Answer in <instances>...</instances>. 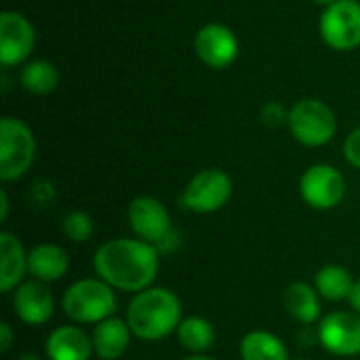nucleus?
I'll return each instance as SVG.
<instances>
[{
	"instance_id": "6e6552de",
	"label": "nucleus",
	"mask_w": 360,
	"mask_h": 360,
	"mask_svg": "<svg viewBox=\"0 0 360 360\" xmlns=\"http://www.w3.org/2000/svg\"><path fill=\"white\" fill-rule=\"evenodd\" d=\"M319 32L323 42L340 53H348L360 46V2L359 0H335L325 6Z\"/></svg>"
},
{
	"instance_id": "393cba45",
	"label": "nucleus",
	"mask_w": 360,
	"mask_h": 360,
	"mask_svg": "<svg viewBox=\"0 0 360 360\" xmlns=\"http://www.w3.org/2000/svg\"><path fill=\"white\" fill-rule=\"evenodd\" d=\"M344 158L360 171V127H356L344 141Z\"/></svg>"
},
{
	"instance_id": "9d476101",
	"label": "nucleus",
	"mask_w": 360,
	"mask_h": 360,
	"mask_svg": "<svg viewBox=\"0 0 360 360\" xmlns=\"http://www.w3.org/2000/svg\"><path fill=\"white\" fill-rule=\"evenodd\" d=\"M36 46V30L32 21L17 11L0 13V63L4 70L30 61Z\"/></svg>"
},
{
	"instance_id": "423d86ee",
	"label": "nucleus",
	"mask_w": 360,
	"mask_h": 360,
	"mask_svg": "<svg viewBox=\"0 0 360 360\" xmlns=\"http://www.w3.org/2000/svg\"><path fill=\"white\" fill-rule=\"evenodd\" d=\"M36 137L32 129L15 118H0V179L4 184L17 181L32 169L36 160Z\"/></svg>"
},
{
	"instance_id": "a878e982",
	"label": "nucleus",
	"mask_w": 360,
	"mask_h": 360,
	"mask_svg": "<svg viewBox=\"0 0 360 360\" xmlns=\"http://www.w3.org/2000/svg\"><path fill=\"white\" fill-rule=\"evenodd\" d=\"M13 342H15L13 327L8 323H0V352L6 354L13 348Z\"/></svg>"
},
{
	"instance_id": "f03ea898",
	"label": "nucleus",
	"mask_w": 360,
	"mask_h": 360,
	"mask_svg": "<svg viewBox=\"0 0 360 360\" xmlns=\"http://www.w3.org/2000/svg\"><path fill=\"white\" fill-rule=\"evenodd\" d=\"M184 321L181 300L165 287H150L133 295L127 308V323L133 335L141 342H160Z\"/></svg>"
},
{
	"instance_id": "20e7f679",
	"label": "nucleus",
	"mask_w": 360,
	"mask_h": 360,
	"mask_svg": "<svg viewBox=\"0 0 360 360\" xmlns=\"http://www.w3.org/2000/svg\"><path fill=\"white\" fill-rule=\"evenodd\" d=\"M295 141L306 148H323L338 133V116L329 103L316 97H304L289 108L287 122Z\"/></svg>"
},
{
	"instance_id": "6ab92c4d",
	"label": "nucleus",
	"mask_w": 360,
	"mask_h": 360,
	"mask_svg": "<svg viewBox=\"0 0 360 360\" xmlns=\"http://www.w3.org/2000/svg\"><path fill=\"white\" fill-rule=\"evenodd\" d=\"M59 70L53 61L46 59H30L19 70V84L30 95H51L59 86Z\"/></svg>"
},
{
	"instance_id": "7c9ffc66",
	"label": "nucleus",
	"mask_w": 360,
	"mask_h": 360,
	"mask_svg": "<svg viewBox=\"0 0 360 360\" xmlns=\"http://www.w3.org/2000/svg\"><path fill=\"white\" fill-rule=\"evenodd\" d=\"M314 4H321V6H329V4H333L335 0H312Z\"/></svg>"
},
{
	"instance_id": "bb28decb",
	"label": "nucleus",
	"mask_w": 360,
	"mask_h": 360,
	"mask_svg": "<svg viewBox=\"0 0 360 360\" xmlns=\"http://www.w3.org/2000/svg\"><path fill=\"white\" fill-rule=\"evenodd\" d=\"M348 302H350L352 310H354L356 314H360V278L354 283V289H352V293H350Z\"/></svg>"
},
{
	"instance_id": "ddd939ff",
	"label": "nucleus",
	"mask_w": 360,
	"mask_h": 360,
	"mask_svg": "<svg viewBox=\"0 0 360 360\" xmlns=\"http://www.w3.org/2000/svg\"><path fill=\"white\" fill-rule=\"evenodd\" d=\"M13 310L15 316L27 327H42L53 319L55 300L46 283L25 281L13 293Z\"/></svg>"
},
{
	"instance_id": "1a4fd4ad",
	"label": "nucleus",
	"mask_w": 360,
	"mask_h": 360,
	"mask_svg": "<svg viewBox=\"0 0 360 360\" xmlns=\"http://www.w3.org/2000/svg\"><path fill=\"white\" fill-rule=\"evenodd\" d=\"M300 196L310 209L331 211L346 196V179L333 165H312L300 177Z\"/></svg>"
},
{
	"instance_id": "b1692460",
	"label": "nucleus",
	"mask_w": 360,
	"mask_h": 360,
	"mask_svg": "<svg viewBox=\"0 0 360 360\" xmlns=\"http://www.w3.org/2000/svg\"><path fill=\"white\" fill-rule=\"evenodd\" d=\"M259 118H262V122L266 127L276 129V127H283V124L289 122V110L278 101H268V103H264V108L259 112Z\"/></svg>"
},
{
	"instance_id": "4468645a",
	"label": "nucleus",
	"mask_w": 360,
	"mask_h": 360,
	"mask_svg": "<svg viewBox=\"0 0 360 360\" xmlns=\"http://www.w3.org/2000/svg\"><path fill=\"white\" fill-rule=\"evenodd\" d=\"M44 354L49 360H89L95 354L93 340L78 325H61L49 333Z\"/></svg>"
},
{
	"instance_id": "f8f14e48",
	"label": "nucleus",
	"mask_w": 360,
	"mask_h": 360,
	"mask_svg": "<svg viewBox=\"0 0 360 360\" xmlns=\"http://www.w3.org/2000/svg\"><path fill=\"white\" fill-rule=\"evenodd\" d=\"M319 342L333 356H359L360 354V314L356 312H331L319 323Z\"/></svg>"
},
{
	"instance_id": "f257e3e1",
	"label": "nucleus",
	"mask_w": 360,
	"mask_h": 360,
	"mask_svg": "<svg viewBox=\"0 0 360 360\" xmlns=\"http://www.w3.org/2000/svg\"><path fill=\"white\" fill-rule=\"evenodd\" d=\"M95 276L116 291L139 293L154 287L160 270V251L139 238H112L93 255Z\"/></svg>"
},
{
	"instance_id": "a211bd4d",
	"label": "nucleus",
	"mask_w": 360,
	"mask_h": 360,
	"mask_svg": "<svg viewBox=\"0 0 360 360\" xmlns=\"http://www.w3.org/2000/svg\"><path fill=\"white\" fill-rule=\"evenodd\" d=\"M285 310L300 325H314L321 319V295L308 283H293L285 291Z\"/></svg>"
},
{
	"instance_id": "7ed1b4c3",
	"label": "nucleus",
	"mask_w": 360,
	"mask_h": 360,
	"mask_svg": "<svg viewBox=\"0 0 360 360\" xmlns=\"http://www.w3.org/2000/svg\"><path fill=\"white\" fill-rule=\"evenodd\" d=\"M61 310L74 325H99L116 316V289L101 278H80L65 289Z\"/></svg>"
},
{
	"instance_id": "f3484780",
	"label": "nucleus",
	"mask_w": 360,
	"mask_h": 360,
	"mask_svg": "<svg viewBox=\"0 0 360 360\" xmlns=\"http://www.w3.org/2000/svg\"><path fill=\"white\" fill-rule=\"evenodd\" d=\"M27 272V251L23 249L21 240L11 234H0V291L11 293L21 283H25Z\"/></svg>"
},
{
	"instance_id": "9b49d317",
	"label": "nucleus",
	"mask_w": 360,
	"mask_h": 360,
	"mask_svg": "<svg viewBox=\"0 0 360 360\" xmlns=\"http://www.w3.org/2000/svg\"><path fill=\"white\" fill-rule=\"evenodd\" d=\"M238 38L224 23H207L194 36L196 57L211 70H226L238 57Z\"/></svg>"
},
{
	"instance_id": "39448f33",
	"label": "nucleus",
	"mask_w": 360,
	"mask_h": 360,
	"mask_svg": "<svg viewBox=\"0 0 360 360\" xmlns=\"http://www.w3.org/2000/svg\"><path fill=\"white\" fill-rule=\"evenodd\" d=\"M127 221L135 238L154 245L160 255L171 253L177 245V234L171 224L169 209L154 196H137L127 209Z\"/></svg>"
},
{
	"instance_id": "5701e85b",
	"label": "nucleus",
	"mask_w": 360,
	"mask_h": 360,
	"mask_svg": "<svg viewBox=\"0 0 360 360\" xmlns=\"http://www.w3.org/2000/svg\"><path fill=\"white\" fill-rule=\"evenodd\" d=\"M61 232L65 238H70L72 243H86L93 238L95 234V224L91 219L89 213L84 211H70L63 219H61Z\"/></svg>"
},
{
	"instance_id": "cd10ccee",
	"label": "nucleus",
	"mask_w": 360,
	"mask_h": 360,
	"mask_svg": "<svg viewBox=\"0 0 360 360\" xmlns=\"http://www.w3.org/2000/svg\"><path fill=\"white\" fill-rule=\"evenodd\" d=\"M8 217V194L6 190H0V221H6Z\"/></svg>"
},
{
	"instance_id": "dca6fc26",
	"label": "nucleus",
	"mask_w": 360,
	"mask_h": 360,
	"mask_svg": "<svg viewBox=\"0 0 360 360\" xmlns=\"http://www.w3.org/2000/svg\"><path fill=\"white\" fill-rule=\"evenodd\" d=\"M133 331L127 323V319L112 316L99 325H95L91 340H93V352L99 360H118L127 352L131 344Z\"/></svg>"
},
{
	"instance_id": "c85d7f7f",
	"label": "nucleus",
	"mask_w": 360,
	"mask_h": 360,
	"mask_svg": "<svg viewBox=\"0 0 360 360\" xmlns=\"http://www.w3.org/2000/svg\"><path fill=\"white\" fill-rule=\"evenodd\" d=\"M17 360H42V359H40L38 354H34V352H23V354H21Z\"/></svg>"
},
{
	"instance_id": "412c9836",
	"label": "nucleus",
	"mask_w": 360,
	"mask_h": 360,
	"mask_svg": "<svg viewBox=\"0 0 360 360\" xmlns=\"http://www.w3.org/2000/svg\"><path fill=\"white\" fill-rule=\"evenodd\" d=\"M240 359L243 360H289L287 344L264 329H255L247 333L240 342Z\"/></svg>"
},
{
	"instance_id": "aec40b11",
	"label": "nucleus",
	"mask_w": 360,
	"mask_h": 360,
	"mask_svg": "<svg viewBox=\"0 0 360 360\" xmlns=\"http://www.w3.org/2000/svg\"><path fill=\"white\" fill-rule=\"evenodd\" d=\"M354 276L348 268L338 266V264H329L323 266L316 274H314V289L319 291V295L327 302H344L350 297L352 289H354Z\"/></svg>"
},
{
	"instance_id": "0eeeda50",
	"label": "nucleus",
	"mask_w": 360,
	"mask_h": 360,
	"mask_svg": "<svg viewBox=\"0 0 360 360\" xmlns=\"http://www.w3.org/2000/svg\"><path fill=\"white\" fill-rule=\"evenodd\" d=\"M232 192L234 184L226 171L202 169L184 188L179 196V207L196 215H211L230 202Z\"/></svg>"
},
{
	"instance_id": "c756f323",
	"label": "nucleus",
	"mask_w": 360,
	"mask_h": 360,
	"mask_svg": "<svg viewBox=\"0 0 360 360\" xmlns=\"http://www.w3.org/2000/svg\"><path fill=\"white\" fill-rule=\"evenodd\" d=\"M184 360H215L211 359V356H207V354H192V356H188V359Z\"/></svg>"
},
{
	"instance_id": "2eb2a0df",
	"label": "nucleus",
	"mask_w": 360,
	"mask_h": 360,
	"mask_svg": "<svg viewBox=\"0 0 360 360\" xmlns=\"http://www.w3.org/2000/svg\"><path fill=\"white\" fill-rule=\"evenodd\" d=\"M70 270V255L55 243H40L27 251V272L34 281L57 283Z\"/></svg>"
},
{
	"instance_id": "4be33fe9",
	"label": "nucleus",
	"mask_w": 360,
	"mask_h": 360,
	"mask_svg": "<svg viewBox=\"0 0 360 360\" xmlns=\"http://www.w3.org/2000/svg\"><path fill=\"white\" fill-rule=\"evenodd\" d=\"M175 335L179 346L192 354H205L215 344V327L202 316H186Z\"/></svg>"
},
{
	"instance_id": "2f4dec72",
	"label": "nucleus",
	"mask_w": 360,
	"mask_h": 360,
	"mask_svg": "<svg viewBox=\"0 0 360 360\" xmlns=\"http://www.w3.org/2000/svg\"><path fill=\"white\" fill-rule=\"evenodd\" d=\"M297 360H310V359H297Z\"/></svg>"
}]
</instances>
